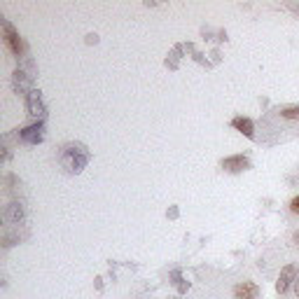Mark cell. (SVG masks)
I'll use <instances>...</instances> for the list:
<instances>
[{
	"instance_id": "1",
	"label": "cell",
	"mask_w": 299,
	"mask_h": 299,
	"mask_svg": "<svg viewBox=\"0 0 299 299\" xmlns=\"http://www.w3.org/2000/svg\"><path fill=\"white\" fill-rule=\"evenodd\" d=\"M87 161H89V152H87L85 145H73V143H70V145H63L61 164L68 173H80V171L87 166Z\"/></svg>"
},
{
	"instance_id": "2",
	"label": "cell",
	"mask_w": 299,
	"mask_h": 299,
	"mask_svg": "<svg viewBox=\"0 0 299 299\" xmlns=\"http://www.w3.org/2000/svg\"><path fill=\"white\" fill-rule=\"evenodd\" d=\"M0 23H2V31H5V42H7V47L14 54H21L23 52V42H21V38H19V33L14 31V26H12L7 19H2Z\"/></svg>"
},
{
	"instance_id": "3",
	"label": "cell",
	"mask_w": 299,
	"mask_h": 299,
	"mask_svg": "<svg viewBox=\"0 0 299 299\" xmlns=\"http://www.w3.org/2000/svg\"><path fill=\"white\" fill-rule=\"evenodd\" d=\"M297 281V267L295 264H288V267L281 271V276H278L276 281V290L278 295H283V292H288V288H290V283H295Z\"/></svg>"
},
{
	"instance_id": "4",
	"label": "cell",
	"mask_w": 299,
	"mask_h": 299,
	"mask_svg": "<svg viewBox=\"0 0 299 299\" xmlns=\"http://www.w3.org/2000/svg\"><path fill=\"white\" fill-rule=\"evenodd\" d=\"M260 297V288L250 281H243L234 288V299H257Z\"/></svg>"
},
{
	"instance_id": "5",
	"label": "cell",
	"mask_w": 299,
	"mask_h": 299,
	"mask_svg": "<svg viewBox=\"0 0 299 299\" xmlns=\"http://www.w3.org/2000/svg\"><path fill=\"white\" fill-rule=\"evenodd\" d=\"M222 169L229 171V173H238V171L250 169V161H248V157H243V154H236V157H227V159L222 161Z\"/></svg>"
},
{
	"instance_id": "6",
	"label": "cell",
	"mask_w": 299,
	"mask_h": 299,
	"mask_svg": "<svg viewBox=\"0 0 299 299\" xmlns=\"http://www.w3.org/2000/svg\"><path fill=\"white\" fill-rule=\"evenodd\" d=\"M21 140L23 143H31V145L40 143V140H42V122L33 124V126H28V129H23L21 131Z\"/></svg>"
},
{
	"instance_id": "7",
	"label": "cell",
	"mask_w": 299,
	"mask_h": 299,
	"mask_svg": "<svg viewBox=\"0 0 299 299\" xmlns=\"http://www.w3.org/2000/svg\"><path fill=\"white\" fill-rule=\"evenodd\" d=\"M231 126H234V129H238L241 133H246L248 138H255V133H253V122H250L248 117H234V119H231Z\"/></svg>"
},
{
	"instance_id": "8",
	"label": "cell",
	"mask_w": 299,
	"mask_h": 299,
	"mask_svg": "<svg viewBox=\"0 0 299 299\" xmlns=\"http://www.w3.org/2000/svg\"><path fill=\"white\" fill-rule=\"evenodd\" d=\"M42 100H40V92H31L28 94V112H31L33 117H38L42 115Z\"/></svg>"
},
{
	"instance_id": "9",
	"label": "cell",
	"mask_w": 299,
	"mask_h": 299,
	"mask_svg": "<svg viewBox=\"0 0 299 299\" xmlns=\"http://www.w3.org/2000/svg\"><path fill=\"white\" fill-rule=\"evenodd\" d=\"M21 217H23L21 208H16V203H12V206H9V210H7V220H12V222H19Z\"/></svg>"
},
{
	"instance_id": "10",
	"label": "cell",
	"mask_w": 299,
	"mask_h": 299,
	"mask_svg": "<svg viewBox=\"0 0 299 299\" xmlns=\"http://www.w3.org/2000/svg\"><path fill=\"white\" fill-rule=\"evenodd\" d=\"M281 115H283L285 119H299V105L285 107V110H281Z\"/></svg>"
},
{
	"instance_id": "11",
	"label": "cell",
	"mask_w": 299,
	"mask_h": 299,
	"mask_svg": "<svg viewBox=\"0 0 299 299\" xmlns=\"http://www.w3.org/2000/svg\"><path fill=\"white\" fill-rule=\"evenodd\" d=\"M290 210H292V213H297V215H299V197H295V199L290 201Z\"/></svg>"
},
{
	"instance_id": "12",
	"label": "cell",
	"mask_w": 299,
	"mask_h": 299,
	"mask_svg": "<svg viewBox=\"0 0 299 299\" xmlns=\"http://www.w3.org/2000/svg\"><path fill=\"white\" fill-rule=\"evenodd\" d=\"M295 295L299 297V276H297V281H295Z\"/></svg>"
},
{
	"instance_id": "13",
	"label": "cell",
	"mask_w": 299,
	"mask_h": 299,
	"mask_svg": "<svg viewBox=\"0 0 299 299\" xmlns=\"http://www.w3.org/2000/svg\"><path fill=\"white\" fill-rule=\"evenodd\" d=\"M295 241H299V234H295Z\"/></svg>"
}]
</instances>
